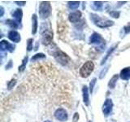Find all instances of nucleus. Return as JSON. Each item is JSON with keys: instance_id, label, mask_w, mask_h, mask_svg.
<instances>
[{"instance_id": "nucleus-1", "label": "nucleus", "mask_w": 130, "mask_h": 122, "mask_svg": "<svg viewBox=\"0 0 130 122\" xmlns=\"http://www.w3.org/2000/svg\"><path fill=\"white\" fill-rule=\"evenodd\" d=\"M90 16H91V19L93 21V23L99 28H108V27L112 26L114 24V22L112 20L102 19L99 17V16H98V15L91 14Z\"/></svg>"}, {"instance_id": "nucleus-2", "label": "nucleus", "mask_w": 130, "mask_h": 122, "mask_svg": "<svg viewBox=\"0 0 130 122\" xmlns=\"http://www.w3.org/2000/svg\"><path fill=\"white\" fill-rule=\"evenodd\" d=\"M51 13V6L50 2L43 1L39 5V16L42 19H46Z\"/></svg>"}, {"instance_id": "nucleus-3", "label": "nucleus", "mask_w": 130, "mask_h": 122, "mask_svg": "<svg viewBox=\"0 0 130 122\" xmlns=\"http://www.w3.org/2000/svg\"><path fill=\"white\" fill-rule=\"evenodd\" d=\"M93 68H94V64L92 61H87L80 68V74L82 77H88L93 71Z\"/></svg>"}, {"instance_id": "nucleus-4", "label": "nucleus", "mask_w": 130, "mask_h": 122, "mask_svg": "<svg viewBox=\"0 0 130 122\" xmlns=\"http://www.w3.org/2000/svg\"><path fill=\"white\" fill-rule=\"evenodd\" d=\"M54 57L56 59V60L58 61V62H59L61 64H63V65L67 64L69 61H70V58H69L65 53H63L62 51H60V50H57L54 53Z\"/></svg>"}, {"instance_id": "nucleus-5", "label": "nucleus", "mask_w": 130, "mask_h": 122, "mask_svg": "<svg viewBox=\"0 0 130 122\" xmlns=\"http://www.w3.org/2000/svg\"><path fill=\"white\" fill-rule=\"evenodd\" d=\"M112 108H113L112 100L107 99L104 102V103L103 105V112L106 116H107L111 114V112H112Z\"/></svg>"}, {"instance_id": "nucleus-6", "label": "nucleus", "mask_w": 130, "mask_h": 122, "mask_svg": "<svg viewBox=\"0 0 130 122\" xmlns=\"http://www.w3.org/2000/svg\"><path fill=\"white\" fill-rule=\"evenodd\" d=\"M55 117L57 120L60 121H66L68 120V114L67 112L63 108H59L57 109L55 112Z\"/></svg>"}, {"instance_id": "nucleus-7", "label": "nucleus", "mask_w": 130, "mask_h": 122, "mask_svg": "<svg viewBox=\"0 0 130 122\" xmlns=\"http://www.w3.org/2000/svg\"><path fill=\"white\" fill-rule=\"evenodd\" d=\"M53 39V33L51 30L48 29L46 32H45L43 34V37H42V43L45 46H48L52 42Z\"/></svg>"}, {"instance_id": "nucleus-8", "label": "nucleus", "mask_w": 130, "mask_h": 122, "mask_svg": "<svg viewBox=\"0 0 130 122\" xmlns=\"http://www.w3.org/2000/svg\"><path fill=\"white\" fill-rule=\"evenodd\" d=\"M89 42H90V43H92V44L100 45L104 42V40L101 37V35L98 34V33H93V34L90 36V38H89Z\"/></svg>"}, {"instance_id": "nucleus-9", "label": "nucleus", "mask_w": 130, "mask_h": 122, "mask_svg": "<svg viewBox=\"0 0 130 122\" xmlns=\"http://www.w3.org/2000/svg\"><path fill=\"white\" fill-rule=\"evenodd\" d=\"M0 48H1V51H8L10 52H13L15 50V46H13L12 44H10L9 42L6 40H3L0 42Z\"/></svg>"}, {"instance_id": "nucleus-10", "label": "nucleus", "mask_w": 130, "mask_h": 122, "mask_svg": "<svg viewBox=\"0 0 130 122\" xmlns=\"http://www.w3.org/2000/svg\"><path fill=\"white\" fill-rule=\"evenodd\" d=\"M80 17H81V12L80 11H76L74 12H72L71 14H69L68 20L72 23H76L80 20Z\"/></svg>"}, {"instance_id": "nucleus-11", "label": "nucleus", "mask_w": 130, "mask_h": 122, "mask_svg": "<svg viewBox=\"0 0 130 122\" xmlns=\"http://www.w3.org/2000/svg\"><path fill=\"white\" fill-rule=\"evenodd\" d=\"M8 38L11 41H12V42L17 43L20 41V35L18 32H16L15 30H11L8 33Z\"/></svg>"}, {"instance_id": "nucleus-12", "label": "nucleus", "mask_w": 130, "mask_h": 122, "mask_svg": "<svg viewBox=\"0 0 130 122\" xmlns=\"http://www.w3.org/2000/svg\"><path fill=\"white\" fill-rule=\"evenodd\" d=\"M82 97H83V102L85 105L89 106V92L87 86H83L82 88Z\"/></svg>"}, {"instance_id": "nucleus-13", "label": "nucleus", "mask_w": 130, "mask_h": 122, "mask_svg": "<svg viewBox=\"0 0 130 122\" xmlns=\"http://www.w3.org/2000/svg\"><path fill=\"white\" fill-rule=\"evenodd\" d=\"M120 77L123 80H128L130 78V68H125L121 70Z\"/></svg>"}, {"instance_id": "nucleus-14", "label": "nucleus", "mask_w": 130, "mask_h": 122, "mask_svg": "<svg viewBox=\"0 0 130 122\" xmlns=\"http://www.w3.org/2000/svg\"><path fill=\"white\" fill-rule=\"evenodd\" d=\"M32 34H35L37 33V30H38V17L37 16L34 14L32 15Z\"/></svg>"}, {"instance_id": "nucleus-15", "label": "nucleus", "mask_w": 130, "mask_h": 122, "mask_svg": "<svg viewBox=\"0 0 130 122\" xmlns=\"http://www.w3.org/2000/svg\"><path fill=\"white\" fill-rule=\"evenodd\" d=\"M22 15H23V12L21 9H16L13 14L14 18L15 19L16 22L17 23H20L21 22V20H22Z\"/></svg>"}, {"instance_id": "nucleus-16", "label": "nucleus", "mask_w": 130, "mask_h": 122, "mask_svg": "<svg viewBox=\"0 0 130 122\" xmlns=\"http://www.w3.org/2000/svg\"><path fill=\"white\" fill-rule=\"evenodd\" d=\"M118 75L116 74V75H114L112 77H111V79L109 81V83H108V86L110 89H114L116 87V82H117V80H118Z\"/></svg>"}, {"instance_id": "nucleus-17", "label": "nucleus", "mask_w": 130, "mask_h": 122, "mask_svg": "<svg viewBox=\"0 0 130 122\" xmlns=\"http://www.w3.org/2000/svg\"><path fill=\"white\" fill-rule=\"evenodd\" d=\"M80 6V2L79 1H70L68 2V7L72 10L77 9Z\"/></svg>"}, {"instance_id": "nucleus-18", "label": "nucleus", "mask_w": 130, "mask_h": 122, "mask_svg": "<svg viewBox=\"0 0 130 122\" xmlns=\"http://www.w3.org/2000/svg\"><path fill=\"white\" fill-rule=\"evenodd\" d=\"M103 3H102V2H100V1H95V2H93L92 7L94 10H96V11H101L102 8H103Z\"/></svg>"}, {"instance_id": "nucleus-19", "label": "nucleus", "mask_w": 130, "mask_h": 122, "mask_svg": "<svg viewBox=\"0 0 130 122\" xmlns=\"http://www.w3.org/2000/svg\"><path fill=\"white\" fill-rule=\"evenodd\" d=\"M117 46H115V47H111V49H110V50L108 51V52L107 53V55H106V56L104 57V58H103V60H102V62H101V64H103L105 62H106V61H107V59L109 58V56L110 55H111V53L114 51H115V49H116V47Z\"/></svg>"}, {"instance_id": "nucleus-20", "label": "nucleus", "mask_w": 130, "mask_h": 122, "mask_svg": "<svg viewBox=\"0 0 130 122\" xmlns=\"http://www.w3.org/2000/svg\"><path fill=\"white\" fill-rule=\"evenodd\" d=\"M6 23L11 28H13V29H15V28H18V23H16L15 21H14L13 20H7V21H6Z\"/></svg>"}, {"instance_id": "nucleus-21", "label": "nucleus", "mask_w": 130, "mask_h": 122, "mask_svg": "<svg viewBox=\"0 0 130 122\" xmlns=\"http://www.w3.org/2000/svg\"><path fill=\"white\" fill-rule=\"evenodd\" d=\"M28 56H26V57H24V59H23V61H22V64L20 65V66H19V72H22L24 70V68H25V67H26V64H27V62H28Z\"/></svg>"}, {"instance_id": "nucleus-22", "label": "nucleus", "mask_w": 130, "mask_h": 122, "mask_svg": "<svg viewBox=\"0 0 130 122\" xmlns=\"http://www.w3.org/2000/svg\"><path fill=\"white\" fill-rule=\"evenodd\" d=\"M46 58V55L42 53H39V54H36L35 55H34V57H32L31 60L32 61H36V60H38V59H42Z\"/></svg>"}, {"instance_id": "nucleus-23", "label": "nucleus", "mask_w": 130, "mask_h": 122, "mask_svg": "<svg viewBox=\"0 0 130 122\" xmlns=\"http://www.w3.org/2000/svg\"><path fill=\"white\" fill-rule=\"evenodd\" d=\"M32 42H34V39L29 38L27 41V50L28 51H30L32 50Z\"/></svg>"}, {"instance_id": "nucleus-24", "label": "nucleus", "mask_w": 130, "mask_h": 122, "mask_svg": "<svg viewBox=\"0 0 130 122\" xmlns=\"http://www.w3.org/2000/svg\"><path fill=\"white\" fill-rule=\"evenodd\" d=\"M16 83V80L15 79H11L9 82H8L7 84V88L8 89H11L12 88H13L15 86V85Z\"/></svg>"}, {"instance_id": "nucleus-25", "label": "nucleus", "mask_w": 130, "mask_h": 122, "mask_svg": "<svg viewBox=\"0 0 130 122\" xmlns=\"http://www.w3.org/2000/svg\"><path fill=\"white\" fill-rule=\"evenodd\" d=\"M96 78H93L92 81L90 84H89V91H90V93L93 92V87H94V85L96 84Z\"/></svg>"}, {"instance_id": "nucleus-26", "label": "nucleus", "mask_w": 130, "mask_h": 122, "mask_svg": "<svg viewBox=\"0 0 130 122\" xmlns=\"http://www.w3.org/2000/svg\"><path fill=\"white\" fill-rule=\"evenodd\" d=\"M109 14L111 15V16L114 18H119L120 16V12L119 11H110Z\"/></svg>"}, {"instance_id": "nucleus-27", "label": "nucleus", "mask_w": 130, "mask_h": 122, "mask_svg": "<svg viewBox=\"0 0 130 122\" xmlns=\"http://www.w3.org/2000/svg\"><path fill=\"white\" fill-rule=\"evenodd\" d=\"M108 71V66L107 67H106L104 69H103L102 70V72H100V75H99V78H103V77L106 75V73H107V72Z\"/></svg>"}, {"instance_id": "nucleus-28", "label": "nucleus", "mask_w": 130, "mask_h": 122, "mask_svg": "<svg viewBox=\"0 0 130 122\" xmlns=\"http://www.w3.org/2000/svg\"><path fill=\"white\" fill-rule=\"evenodd\" d=\"M123 29L125 34H128V33H130V24H128V25H126Z\"/></svg>"}, {"instance_id": "nucleus-29", "label": "nucleus", "mask_w": 130, "mask_h": 122, "mask_svg": "<svg viewBox=\"0 0 130 122\" xmlns=\"http://www.w3.org/2000/svg\"><path fill=\"white\" fill-rule=\"evenodd\" d=\"M79 120V114L77 112H76L74 114V116H73L72 120H73V122H77V120Z\"/></svg>"}, {"instance_id": "nucleus-30", "label": "nucleus", "mask_w": 130, "mask_h": 122, "mask_svg": "<svg viewBox=\"0 0 130 122\" xmlns=\"http://www.w3.org/2000/svg\"><path fill=\"white\" fill-rule=\"evenodd\" d=\"M11 67H12V61L10 60V61H9V63H8V64L6 65V69H10Z\"/></svg>"}, {"instance_id": "nucleus-31", "label": "nucleus", "mask_w": 130, "mask_h": 122, "mask_svg": "<svg viewBox=\"0 0 130 122\" xmlns=\"http://www.w3.org/2000/svg\"><path fill=\"white\" fill-rule=\"evenodd\" d=\"M15 3L18 4V5H24V3H25V2H18V1H15Z\"/></svg>"}, {"instance_id": "nucleus-32", "label": "nucleus", "mask_w": 130, "mask_h": 122, "mask_svg": "<svg viewBox=\"0 0 130 122\" xmlns=\"http://www.w3.org/2000/svg\"><path fill=\"white\" fill-rule=\"evenodd\" d=\"M3 13H4V10H3V7H1V16H3Z\"/></svg>"}, {"instance_id": "nucleus-33", "label": "nucleus", "mask_w": 130, "mask_h": 122, "mask_svg": "<svg viewBox=\"0 0 130 122\" xmlns=\"http://www.w3.org/2000/svg\"><path fill=\"white\" fill-rule=\"evenodd\" d=\"M45 122H51V121H50V120H46Z\"/></svg>"}]
</instances>
